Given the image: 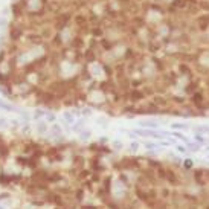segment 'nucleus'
<instances>
[{"instance_id": "20e7f679", "label": "nucleus", "mask_w": 209, "mask_h": 209, "mask_svg": "<svg viewBox=\"0 0 209 209\" xmlns=\"http://www.w3.org/2000/svg\"><path fill=\"white\" fill-rule=\"evenodd\" d=\"M9 127V122L6 118H0V128H8Z\"/></svg>"}, {"instance_id": "f03ea898", "label": "nucleus", "mask_w": 209, "mask_h": 209, "mask_svg": "<svg viewBox=\"0 0 209 209\" xmlns=\"http://www.w3.org/2000/svg\"><path fill=\"white\" fill-rule=\"evenodd\" d=\"M49 130H50L52 136H63V130H61V127L58 125V124H52V127Z\"/></svg>"}, {"instance_id": "0eeeda50", "label": "nucleus", "mask_w": 209, "mask_h": 209, "mask_svg": "<svg viewBox=\"0 0 209 209\" xmlns=\"http://www.w3.org/2000/svg\"><path fill=\"white\" fill-rule=\"evenodd\" d=\"M64 119H66L67 122H70V124L73 122V116H72L70 113H64Z\"/></svg>"}, {"instance_id": "6e6552de", "label": "nucleus", "mask_w": 209, "mask_h": 209, "mask_svg": "<svg viewBox=\"0 0 209 209\" xmlns=\"http://www.w3.org/2000/svg\"><path fill=\"white\" fill-rule=\"evenodd\" d=\"M89 136H90V131H83V133H81V139H89Z\"/></svg>"}, {"instance_id": "1a4fd4ad", "label": "nucleus", "mask_w": 209, "mask_h": 209, "mask_svg": "<svg viewBox=\"0 0 209 209\" xmlns=\"http://www.w3.org/2000/svg\"><path fill=\"white\" fill-rule=\"evenodd\" d=\"M137 148H139V144H137V142H133V144H131V150H134V151H136Z\"/></svg>"}, {"instance_id": "7ed1b4c3", "label": "nucleus", "mask_w": 209, "mask_h": 209, "mask_svg": "<svg viewBox=\"0 0 209 209\" xmlns=\"http://www.w3.org/2000/svg\"><path fill=\"white\" fill-rule=\"evenodd\" d=\"M44 115H46V112H43V110H35V112H34V119H41Z\"/></svg>"}, {"instance_id": "39448f33", "label": "nucleus", "mask_w": 209, "mask_h": 209, "mask_svg": "<svg viewBox=\"0 0 209 209\" xmlns=\"http://www.w3.org/2000/svg\"><path fill=\"white\" fill-rule=\"evenodd\" d=\"M18 125H20V124H18V121H17V119H12V121H9V127H11L12 130L18 128Z\"/></svg>"}, {"instance_id": "9b49d317", "label": "nucleus", "mask_w": 209, "mask_h": 209, "mask_svg": "<svg viewBox=\"0 0 209 209\" xmlns=\"http://www.w3.org/2000/svg\"><path fill=\"white\" fill-rule=\"evenodd\" d=\"M177 150H179L180 153H185V148H183V147H177Z\"/></svg>"}, {"instance_id": "423d86ee", "label": "nucleus", "mask_w": 209, "mask_h": 209, "mask_svg": "<svg viewBox=\"0 0 209 209\" xmlns=\"http://www.w3.org/2000/svg\"><path fill=\"white\" fill-rule=\"evenodd\" d=\"M44 116H46L47 122H53V121H55V115H53V113H46Z\"/></svg>"}, {"instance_id": "f257e3e1", "label": "nucleus", "mask_w": 209, "mask_h": 209, "mask_svg": "<svg viewBox=\"0 0 209 209\" xmlns=\"http://www.w3.org/2000/svg\"><path fill=\"white\" fill-rule=\"evenodd\" d=\"M35 130H37L38 134H46V133L49 131V124H46V122H43V121H38Z\"/></svg>"}, {"instance_id": "9d476101", "label": "nucleus", "mask_w": 209, "mask_h": 209, "mask_svg": "<svg viewBox=\"0 0 209 209\" xmlns=\"http://www.w3.org/2000/svg\"><path fill=\"white\" fill-rule=\"evenodd\" d=\"M115 147H116V148H121L122 144H121V142H115Z\"/></svg>"}, {"instance_id": "f8f14e48", "label": "nucleus", "mask_w": 209, "mask_h": 209, "mask_svg": "<svg viewBox=\"0 0 209 209\" xmlns=\"http://www.w3.org/2000/svg\"><path fill=\"white\" fill-rule=\"evenodd\" d=\"M0 209H6V208H5V206H2V205H0Z\"/></svg>"}]
</instances>
